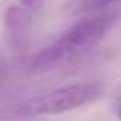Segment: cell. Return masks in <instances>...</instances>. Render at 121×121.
Returning a JSON list of instances; mask_svg holds the SVG:
<instances>
[{"instance_id": "cell-1", "label": "cell", "mask_w": 121, "mask_h": 121, "mask_svg": "<svg viewBox=\"0 0 121 121\" xmlns=\"http://www.w3.org/2000/svg\"><path fill=\"white\" fill-rule=\"evenodd\" d=\"M117 18H119V11H114V9L82 16L57 41H53L52 45H48L32 57L30 71L45 73L69 59L87 53L107 36V32L112 29Z\"/></svg>"}, {"instance_id": "cell-2", "label": "cell", "mask_w": 121, "mask_h": 121, "mask_svg": "<svg viewBox=\"0 0 121 121\" xmlns=\"http://www.w3.org/2000/svg\"><path fill=\"white\" fill-rule=\"evenodd\" d=\"M102 95L103 86L100 82H77L60 86L48 93L30 96L13 105L2 107L0 121H25L39 116L69 112L98 100Z\"/></svg>"}, {"instance_id": "cell-3", "label": "cell", "mask_w": 121, "mask_h": 121, "mask_svg": "<svg viewBox=\"0 0 121 121\" xmlns=\"http://www.w3.org/2000/svg\"><path fill=\"white\" fill-rule=\"evenodd\" d=\"M29 11L25 7H9L5 13V27H7L9 38L14 45H23L27 39V32H29Z\"/></svg>"}, {"instance_id": "cell-4", "label": "cell", "mask_w": 121, "mask_h": 121, "mask_svg": "<svg viewBox=\"0 0 121 121\" xmlns=\"http://www.w3.org/2000/svg\"><path fill=\"white\" fill-rule=\"evenodd\" d=\"M121 0H66L62 5V13L66 16H87L95 14V13H102L110 9Z\"/></svg>"}, {"instance_id": "cell-5", "label": "cell", "mask_w": 121, "mask_h": 121, "mask_svg": "<svg viewBox=\"0 0 121 121\" xmlns=\"http://www.w3.org/2000/svg\"><path fill=\"white\" fill-rule=\"evenodd\" d=\"M20 2H22V5L27 11H32V13L41 11L43 5H45V0H20Z\"/></svg>"}, {"instance_id": "cell-6", "label": "cell", "mask_w": 121, "mask_h": 121, "mask_svg": "<svg viewBox=\"0 0 121 121\" xmlns=\"http://www.w3.org/2000/svg\"><path fill=\"white\" fill-rule=\"evenodd\" d=\"M4 73H5V62H4V57L0 55V80H2Z\"/></svg>"}, {"instance_id": "cell-7", "label": "cell", "mask_w": 121, "mask_h": 121, "mask_svg": "<svg viewBox=\"0 0 121 121\" xmlns=\"http://www.w3.org/2000/svg\"><path fill=\"white\" fill-rule=\"evenodd\" d=\"M116 114H117V119L121 121V103L117 105V110H116Z\"/></svg>"}, {"instance_id": "cell-8", "label": "cell", "mask_w": 121, "mask_h": 121, "mask_svg": "<svg viewBox=\"0 0 121 121\" xmlns=\"http://www.w3.org/2000/svg\"><path fill=\"white\" fill-rule=\"evenodd\" d=\"M116 95H117V96H119V98H121V84H119V86L116 87Z\"/></svg>"}]
</instances>
